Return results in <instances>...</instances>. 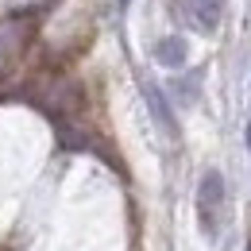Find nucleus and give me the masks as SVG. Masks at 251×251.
Segmentation results:
<instances>
[{
  "mask_svg": "<svg viewBox=\"0 0 251 251\" xmlns=\"http://www.w3.org/2000/svg\"><path fill=\"white\" fill-rule=\"evenodd\" d=\"M248 147H251V124H248Z\"/></svg>",
  "mask_w": 251,
  "mask_h": 251,
  "instance_id": "5",
  "label": "nucleus"
},
{
  "mask_svg": "<svg viewBox=\"0 0 251 251\" xmlns=\"http://www.w3.org/2000/svg\"><path fill=\"white\" fill-rule=\"evenodd\" d=\"M189 12L201 31H217L220 16H224V0H189Z\"/></svg>",
  "mask_w": 251,
  "mask_h": 251,
  "instance_id": "2",
  "label": "nucleus"
},
{
  "mask_svg": "<svg viewBox=\"0 0 251 251\" xmlns=\"http://www.w3.org/2000/svg\"><path fill=\"white\" fill-rule=\"evenodd\" d=\"M197 220L205 236H220V220H224V178L217 170H209L197 186Z\"/></svg>",
  "mask_w": 251,
  "mask_h": 251,
  "instance_id": "1",
  "label": "nucleus"
},
{
  "mask_svg": "<svg viewBox=\"0 0 251 251\" xmlns=\"http://www.w3.org/2000/svg\"><path fill=\"white\" fill-rule=\"evenodd\" d=\"M248 251H251V240H248Z\"/></svg>",
  "mask_w": 251,
  "mask_h": 251,
  "instance_id": "6",
  "label": "nucleus"
},
{
  "mask_svg": "<svg viewBox=\"0 0 251 251\" xmlns=\"http://www.w3.org/2000/svg\"><path fill=\"white\" fill-rule=\"evenodd\" d=\"M155 58L166 70H178V66H186V39H178V35H170V39H162L155 47Z\"/></svg>",
  "mask_w": 251,
  "mask_h": 251,
  "instance_id": "3",
  "label": "nucleus"
},
{
  "mask_svg": "<svg viewBox=\"0 0 251 251\" xmlns=\"http://www.w3.org/2000/svg\"><path fill=\"white\" fill-rule=\"evenodd\" d=\"M143 93H147V100H151V112H155L158 127L174 135V116H170V108H166V100H162V93H158L155 85H143Z\"/></svg>",
  "mask_w": 251,
  "mask_h": 251,
  "instance_id": "4",
  "label": "nucleus"
}]
</instances>
